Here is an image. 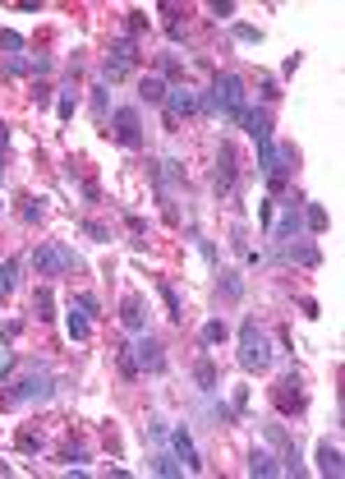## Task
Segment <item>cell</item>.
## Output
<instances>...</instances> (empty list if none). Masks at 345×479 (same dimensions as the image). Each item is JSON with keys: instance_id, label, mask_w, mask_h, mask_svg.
<instances>
[{"instance_id": "1", "label": "cell", "mask_w": 345, "mask_h": 479, "mask_svg": "<svg viewBox=\"0 0 345 479\" xmlns=\"http://www.w3.org/2000/svg\"><path fill=\"white\" fill-rule=\"evenodd\" d=\"M198 111H207V115H226L230 124H240V115H244V78L240 74H212V88L203 92V101H198Z\"/></svg>"}, {"instance_id": "2", "label": "cell", "mask_w": 345, "mask_h": 479, "mask_svg": "<svg viewBox=\"0 0 345 479\" xmlns=\"http://www.w3.org/2000/svg\"><path fill=\"white\" fill-rule=\"evenodd\" d=\"M0 387H10L5 392L10 406H33V401H46V396L56 392V378H51L46 369H28L23 378H10V383H0Z\"/></svg>"}, {"instance_id": "3", "label": "cell", "mask_w": 345, "mask_h": 479, "mask_svg": "<svg viewBox=\"0 0 345 479\" xmlns=\"http://www.w3.org/2000/svg\"><path fill=\"white\" fill-rule=\"evenodd\" d=\"M240 364H244L249 373H263V369L272 364V345H267V336H263V327H258V318H244V323H240Z\"/></svg>"}, {"instance_id": "4", "label": "cell", "mask_w": 345, "mask_h": 479, "mask_svg": "<svg viewBox=\"0 0 345 479\" xmlns=\"http://www.w3.org/2000/svg\"><path fill=\"white\" fill-rule=\"evenodd\" d=\"M33 268H37V277H65V272L83 268V258H78L69 245H37Z\"/></svg>"}, {"instance_id": "5", "label": "cell", "mask_w": 345, "mask_h": 479, "mask_svg": "<svg viewBox=\"0 0 345 479\" xmlns=\"http://www.w3.org/2000/svg\"><path fill=\"white\" fill-rule=\"evenodd\" d=\"M111 134H115V143L129 148V152L143 148V115H138V106H115L111 111Z\"/></svg>"}, {"instance_id": "6", "label": "cell", "mask_w": 345, "mask_h": 479, "mask_svg": "<svg viewBox=\"0 0 345 479\" xmlns=\"http://www.w3.org/2000/svg\"><path fill=\"white\" fill-rule=\"evenodd\" d=\"M134 359H138V369H147V373H166V345L156 341V336H147V332H138L134 336Z\"/></svg>"}, {"instance_id": "7", "label": "cell", "mask_w": 345, "mask_h": 479, "mask_svg": "<svg viewBox=\"0 0 345 479\" xmlns=\"http://www.w3.org/2000/svg\"><path fill=\"white\" fill-rule=\"evenodd\" d=\"M161 106H166V124L175 129V124L184 120V115H193V111H198V97H193V88L175 83V88H166V101H161Z\"/></svg>"}, {"instance_id": "8", "label": "cell", "mask_w": 345, "mask_h": 479, "mask_svg": "<svg viewBox=\"0 0 345 479\" xmlns=\"http://www.w3.org/2000/svg\"><path fill=\"white\" fill-rule=\"evenodd\" d=\"M304 401H309V396H304V378L290 369L286 378L277 383V410L281 415H295V410H304Z\"/></svg>"}, {"instance_id": "9", "label": "cell", "mask_w": 345, "mask_h": 479, "mask_svg": "<svg viewBox=\"0 0 345 479\" xmlns=\"http://www.w3.org/2000/svg\"><path fill=\"white\" fill-rule=\"evenodd\" d=\"M235 176H240V166H235V148L221 143V152H216V176H212V190L226 199V194L235 190Z\"/></svg>"}, {"instance_id": "10", "label": "cell", "mask_w": 345, "mask_h": 479, "mask_svg": "<svg viewBox=\"0 0 345 479\" xmlns=\"http://www.w3.org/2000/svg\"><path fill=\"white\" fill-rule=\"evenodd\" d=\"M152 180H156V199H170V190L184 185V166H179L175 157H161L152 166Z\"/></svg>"}, {"instance_id": "11", "label": "cell", "mask_w": 345, "mask_h": 479, "mask_svg": "<svg viewBox=\"0 0 345 479\" xmlns=\"http://www.w3.org/2000/svg\"><path fill=\"white\" fill-rule=\"evenodd\" d=\"M240 124L249 129V138H254L258 148L272 143V115L263 111V106H244V115H240Z\"/></svg>"}, {"instance_id": "12", "label": "cell", "mask_w": 345, "mask_h": 479, "mask_svg": "<svg viewBox=\"0 0 345 479\" xmlns=\"http://www.w3.org/2000/svg\"><path fill=\"white\" fill-rule=\"evenodd\" d=\"M170 452H175V461L184 470H203V457H198V447H193L189 429H175V434H170Z\"/></svg>"}, {"instance_id": "13", "label": "cell", "mask_w": 345, "mask_h": 479, "mask_svg": "<svg viewBox=\"0 0 345 479\" xmlns=\"http://www.w3.org/2000/svg\"><path fill=\"white\" fill-rule=\"evenodd\" d=\"M318 475H327V479H341V475H345L341 447H332V443H318Z\"/></svg>"}, {"instance_id": "14", "label": "cell", "mask_w": 345, "mask_h": 479, "mask_svg": "<svg viewBox=\"0 0 345 479\" xmlns=\"http://www.w3.org/2000/svg\"><path fill=\"white\" fill-rule=\"evenodd\" d=\"M120 323L129 327L134 336L147 327V313H143V300H138V295H124V304H120Z\"/></svg>"}, {"instance_id": "15", "label": "cell", "mask_w": 345, "mask_h": 479, "mask_svg": "<svg viewBox=\"0 0 345 479\" xmlns=\"http://www.w3.org/2000/svg\"><path fill=\"white\" fill-rule=\"evenodd\" d=\"M65 332H69V341H88V336H92V313H83L78 304H69V313H65Z\"/></svg>"}, {"instance_id": "16", "label": "cell", "mask_w": 345, "mask_h": 479, "mask_svg": "<svg viewBox=\"0 0 345 479\" xmlns=\"http://www.w3.org/2000/svg\"><path fill=\"white\" fill-rule=\"evenodd\" d=\"M249 475L272 479V475H281V461L272 457V452H263V447H254V452H249Z\"/></svg>"}, {"instance_id": "17", "label": "cell", "mask_w": 345, "mask_h": 479, "mask_svg": "<svg viewBox=\"0 0 345 479\" xmlns=\"http://www.w3.org/2000/svg\"><path fill=\"white\" fill-rule=\"evenodd\" d=\"M33 313H37V323H51V318H56V295H51V286H37Z\"/></svg>"}, {"instance_id": "18", "label": "cell", "mask_w": 345, "mask_h": 479, "mask_svg": "<svg viewBox=\"0 0 345 479\" xmlns=\"http://www.w3.org/2000/svg\"><path fill=\"white\" fill-rule=\"evenodd\" d=\"M138 97L152 101V106H156V101H166V78H161V74H147L143 83H138Z\"/></svg>"}, {"instance_id": "19", "label": "cell", "mask_w": 345, "mask_h": 479, "mask_svg": "<svg viewBox=\"0 0 345 479\" xmlns=\"http://www.w3.org/2000/svg\"><path fill=\"white\" fill-rule=\"evenodd\" d=\"M111 60H120L124 69H134L138 65V42H134V37H120V42L111 46Z\"/></svg>"}, {"instance_id": "20", "label": "cell", "mask_w": 345, "mask_h": 479, "mask_svg": "<svg viewBox=\"0 0 345 479\" xmlns=\"http://www.w3.org/2000/svg\"><path fill=\"white\" fill-rule=\"evenodd\" d=\"M193 383H198L203 396H212V392H216V369H212V359H198V364H193Z\"/></svg>"}, {"instance_id": "21", "label": "cell", "mask_w": 345, "mask_h": 479, "mask_svg": "<svg viewBox=\"0 0 345 479\" xmlns=\"http://www.w3.org/2000/svg\"><path fill=\"white\" fill-rule=\"evenodd\" d=\"M152 470H156L161 479H179V475H184V466L175 461V452H156V457H152Z\"/></svg>"}, {"instance_id": "22", "label": "cell", "mask_w": 345, "mask_h": 479, "mask_svg": "<svg viewBox=\"0 0 345 479\" xmlns=\"http://www.w3.org/2000/svg\"><path fill=\"white\" fill-rule=\"evenodd\" d=\"M216 290H221L230 304L244 300V281H240V272H221V281H216Z\"/></svg>"}, {"instance_id": "23", "label": "cell", "mask_w": 345, "mask_h": 479, "mask_svg": "<svg viewBox=\"0 0 345 479\" xmlns=\"http://www.w3.org/2000/svg\"><path fill=\"white\" fill-rule=\"evenodd\" d=\"M304 231H309V235L327 231V208H323V203H309V208H304Z\"/></svg>"}, {"instance_id": "24", "label": "cell", "mask_w": 345, "mask_h": 479, "mask_svg": "<svg viewBox=\"0 0 345 479\" xmlns=\"http://www.w3.org/2000/svg\"><path fill=\"white\" fill-rule=\"evenodd\" d=\"M226 336H230V332H226V323H221V318H212V323H203L198 341H203V345H221Z\"/></svg>"}, {"instance_id": "25", "label": "cell", "mask_w": 345, "mask_h": 479, "mask_svg": "<svg viewBox=\"0 0 345 479\" xmlns=\"http://www.w3.org/2000/svg\"><path fill=\"white\" fill-rule=\"evenodd\" d=\"M14 277H19V258H10V263H0V300L14 290Z\"/></svg>"}, {"instance_id": "26", "label": "cell", "mask_w": 345, "mask_h": 479, "mask_svg": "<svg viewBox=\"0 0 345 479\" xmlns=\"http://www.w3.org/2000/svg\"><path fill=\"white\" fill-rule=\"evenodd\" d=\"M156 290H161V300H166V313H170V318L179 323V318H184V309H179V295H175V286H166V281H161Z\"/></svg>"}, {"instance_id": "27", "label": "cell", "mask_w": 345, "mask_h": 479, "mask_svg": "<svg viewBox=\"0 0 345 479\" xmlns=\"http://www.w3.org/2000/svg\"><path fill=\"white\" fill-rule=\"evenodd\" d=\"M74 106H78V92H74V88H60V101H56V115H60V120H69V115H74Z\"/></svg>"}, {"instance_id": "28", "label": "cell", "mask_w": 345, "mask_h": 479, "mask_svg": "<svg viewBox=\"0 0 345 479\" xmlns=\"http://www.w3.org/2000/svg\"><path fill=\"white\" fill-rule=\"evenodd\" d=\"M161 78H170V83H179V78H184V65H179L175 51H170V56H161Z\"/></svg>"}, {"instance_id": "29", "label": "cell", "mask_w": 345, "mask_h": 479, "mask_svg": "<svg viewBox=\"0 0 345 479\" xmlns=\"http://www.w3.org/2000/svg\"><path fill=\"white\" fill-rule=\"evenodd\" d=\"M120 373H124V378H138V373H143V369H138V359H134V350H129V345H120Z\"/></svg>"}, {"instance_id": "30", "label": "cell", "mask_w": 345, "mask_h": 479, "mask_svg": "<svg viewBox=\"0 0 345 479\" xmlns=\"http://www.w3.org/2000/svg\"><path fill=\"white\" fill-rule=\"evenodd\" d=\"M272 222H277V217H272V199H258V226L272 231Z\"/></svg>"}, {"instance_id": "31", "label": "cell", "mask_w": 345, "mask_h": 479, "mask_svg": "<svg viewBox=\"0 0 345 479\" xmlns=\"http://www.w3.org/2000/svg\"><path fill=\"white\" fill-rule=\"evenodd\" d=\"M19 447H23V452H42V434L23 429V434H19Z\"/></svg>"}, {"instance_id": "32", "label": "cell", "mask_w": 345, "mask_h": 479, "mask_svg": "<svg viewBox=\"0 0 345 479\" xmlns=\"http://www.w3.org/2000/svg\"><path fill=\"white\" fill-rule=\"evenodd\" d=\"M0 46H5V51H23V37L14 33V28H0Z\"/></svg>"}, {"instance_id": "33", "label": "cell", "mask_w": 345, "mask_h": 479, "mask_svg": "<svg viewBox=\"0 0 345 479\" xmlns=\"http://www.w3.org/2000/svg\"><path fill=\"white\" fill-rule=\"evenodd\" d=\"M101 74L111 78V83H120V78H124V74H129V69H124V65H120V60H111V56H106V65H101Z\"/></svg>"}, {"instance_id": "34", "label": "cell", "mask_w": 345, "mask_h": 479, "mask_svg": "<svg viewBox=\"0 0 345 479\" xmlns=\"http://www.w3.org/2000/svg\"><path fill=\"white\" fill-rule=\"evenodd\" d=\"M23 222H42V203L37 199H23Z\"/></svg>"}, {"instance_id": "35", "label": "cell", "mask_w": 345, "mask_h": 479, "mask_svg": "<svg viewBox=\"0 0 345 479\" xmlns=\"http://www.w3.org/2000/svg\"><path fill=\"white\" fill-rule=\"evenodd\" d=\"M230 245L240 249V254H249V231H244V226H235V231H230Z\"/></svg>"}, {"instance_id": "36", "label": "cell", "mask_w": 345, "mask_h": 479, "mask_svg": "<svg viewBox=\"0 0 345 479\" xmlns=\"http://www.w3.org/2000/svg\"><path fill=\"white\" fill-rule=\"evenodd\" d=\"M83 231H88L92 240H97V245H106V240H111V231H106V226H101V222H88V226H83Z\"/></svg>"}, {"instance_id": "37", "label": "cell", "mask_w": 345, "mask_h": 479, "mask_svg": "<svg viewBox=\"0 0 345 479\" xmlns=\"http://www.w3.org/2000/svg\"><path fill=\"white\" fill-rule=\"evenodd\" d=\"M92 111H97V115H106V88H101V83L92 88Z\"/></svg>"}, {"instance_id": "38", "label": "cell", "mask_w": 345, "mask_h": 479, "mask_svg": "<svg viewBox=\"0 0 345 479\" xmlns=\"http://www.w3.org/2000/svg\"><path fill=\"white\" fill-rule=\"evenodd\" d=\"M74 304H78L83 313H97V309H101V304H97V295H74Z\"/></svg>"}, {"instance_id": "39", "label": "cell", "mask_w": 345, "mask_h": 479, "mask_svg": "<svg viewBox=\"0 0 345 479\" xmlns=\"http://www.w3.org/2000/svg\"><path fill=\"white\" fill-rule=\"evenodd\" d=\"M28 69H33V74H51V56H33Z\"/></svg>"}, {"instance_id": "40", "label": "cell", "mask_w": 345, "mask_h": 479, "mask_svg": "<svg viewBox=\"0 0 345 479\" xmlns=\"http://www.w3.org/2000/svg\"><path fill=\"white\" fill-rule=\"evenodd\" d=\"M207 10L216 14V19H230V14H235V5H230V0H216V5H207Z\"/></svg>"}, {"instance_id": "41", "label": "cell", "mask_w": 345, "mask_h": 479, "mask_svg": "<svg viewBox=\"0 0 345 479\" xmlns=\"http://www.w3.org/2000/svg\"><path fill=\"white\" fill-rule=\"evenodd\" d=\"M235 37H240V42H258V28H249V23H235Z\"/></svg>"}, {"instance_id": "42", "label": "cell", "mask_w": 345, "mask_h": 479, "mask_svg": "<svg viewBox=\"0 0 345 479\" xmlns=\"http://www.w3.org/2000/svg\"><path fill=\"white\" fill-rule=\"evenodd\" d=\"M5 74H28V60H19V56H10V60H5Z\"/></svg>"}, {"instance_id": "43", "label": "cell", "mask_w": 345, "mask_h": 479, "mask_svg": "<svg viewBox=\"0 0 345 479\" xmlns=\"http://www.w3.org/2000/svg\"><path fill=\"white\" fill-rule=\"evenodd\" d=\"M65 461H74V466H83V461H88V452H83V447H65Z\"/></svg>"}, {"instance_id": "44", "label": "cell", "mask_w": 345, "mask_h": 479, "mask_svg": "<svg viewBox=\"0 0 345 479\" xmlns=\"http://www.w3.org/2000/svg\"><path fill=\"white\" fill-rule=\"evenodd\" d=\"M263 97H267V101H277V97H281V88H277V78H263Z\"/></svg>"}, {"instance_id": "45", "label": "cell", "mask_w": 345, "mask_h": 479, "mask_svg": "<svg viewBox=\"0 0 345 479\" xmlns=\"http://www.w3.org/2000/svg\"><path fill=\"white\" fill-rule=\"evenodd\" d=\"M33 101H37V106H46V101H51V88H46V83H37V88H33Z\"/></svg>"}, {"instance_id": "46", "label": "cell", "mask_w": 345, "mask_h": 479, "mask_svg": "<svg viewBox=\"0 0 345 479\" xmlns=\"http://www.w3.org/2000/svg\"><path fill=\"white\" fill-rule=\"evenodd\" d=\"M124 226H129L134 235H143V217H134V212H124Z\"/></svg>"}, {"instance_id": "47", "label": "cell", "mask_w": 345, "mask_h": 479, "mask_svg": "<svg viewBox=\"0 0 345 479\" xmlns=\"http://www.w3.org/2000/svg\"><path fill=\"white\" fill-rule=\"evenodd\" d=\"M143 23H147V19H143V14H138V10L129 14V37H134V33H143Z\"/></svg>"}, {"instance_id": "48", "label": "cell", "mask_w": 345, "mask_h": 479, "mask_svg": "<svg viewBox=\"0 0 345 479\" xmlns=\"http://www.w3.org/2000/svg\"><path fill=\"white\" fill-rule=\"evenodd\" d=\"M198 249H203V258H207V263H216V249H212V240H203V235H198Z\"/></svg>"}, {"instance_id": "49", "label": "cell", "mask_w": 345, "mask_h": 479, "mask_svg": "<svg viewBox=\"0 0 345 479\" xmlns=\"http://www.w3.org/2000/svg\"><path fill=\"white\" fill-rule=\"evenodd\" d=\"M5 143H10V129H5V124H0V152H5Z\"/></svg>"}, {"instance_id": "50", "label": "cell", "mask_w": 345, "mask_h": 479, "mask_svg": "<svg viewBox=\"0 0 345 479\" xmlns=\"http://www.w3.org/2000/svg\"><path fill=\"white\" fill-rule=\"evenodd\" d=\"M0 180H5V157H0Z\"/></svg>"}]
</instances>
